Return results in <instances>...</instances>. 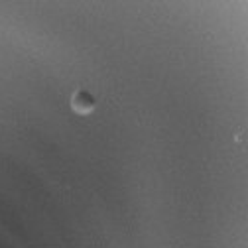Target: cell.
I'll return each mask as SVG.
<instances>
[{
    "instance_id": "1",
    "label": "cell",
    "mask_w": 248,
    "mask_h": 248,
    "mask_svg": "<svg viewBox=\"0 0 248 248\" xmlns=\"http://www.w3.org/2000/svg\"><path fill=\"white\" fill-rule=\"evenodd\" d=\"M71 108L81 114V116H87L91 114L93 110L97 108V99L93 97V93L87 91V89H77L71 97Z\"/></svg>"
}]
</instances>
